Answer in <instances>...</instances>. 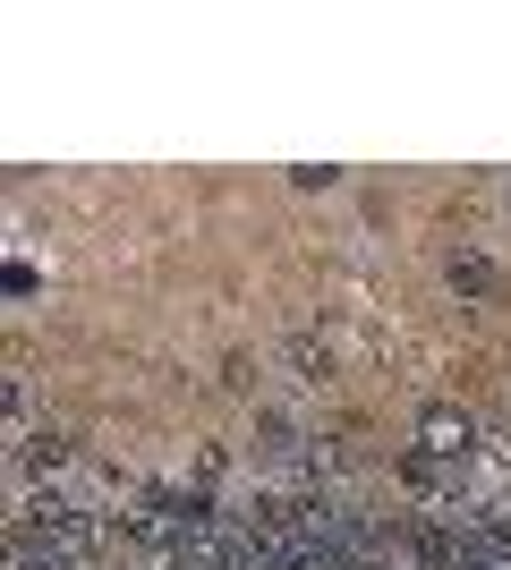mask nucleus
<instances>
[{
	"label": "nucleus",
	"mask_w": 511,
	"mask_h": 570,
	"mask_svg": "<svg viewBox=\"0 0 511 570\" xmlns=\"http://www.w3.org/2000/svg\"><path fill=\"white\" fill-rule=\"evenodd\" d=\"M410 452L469 469V460L487 452V426H478V409H461V401H435V409H417V443H410Z\"/></svg>",
	"instance_id": "nucleus-1"
},
{
	"label": "nucleus",
	"mask_w": 511,
	"mask_h": 570,
	"mask_svg": "<svg viewBox=\"0 0 511 570\" xmlns=\"http://www.w3.org/2000/svg\"><path fill=\"white\" fill-rule=\"evenodd\" d=\"M0 401H9V417H0V443H26V434H43V392H35V366H26V357H9V375H0Z\"/></svg>",
	"instance_id": "nucleus-2"
},
{
	"label": "nucleus",
	"mask_w": 511,
	"mask_h": 570,
	"mask_svg": "<svg viewBox=\"0 0 511 570\" xmlns=\"http://www.w3.org/2000/svg\"><path fill=\"white\" fill-rule=\"evenodd\" d=\"M443 282L461 289V298H487V289H494V264H487V256H478V247H461V256L443 264Z\"/></svg>",
	"instance_id": "nucleus-3"
}]
</instances>
